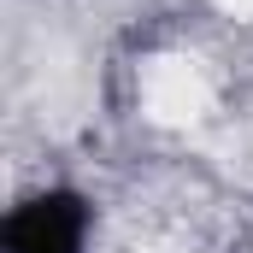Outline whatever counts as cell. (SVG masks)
I'll return each mask as SVG.
<instances>
[{
  "mask_svg": "<svg viewBox=\"0 0 253 253\" xmlns=\"http://www.w3.org/2000/svg\"><path fill=\"white\" fill-rule=\"evenodd\" d=\"M218 12H230V18H253V0H212Z\"/></svg>",
  "mask_w": 253,
  "mask_h": 253,
  "instance_id": "7a4b0ae2",
  "label": "cell"
},
{
  "mask_svg": "<svg viewBox=\"0 0 253 253\" xmlns=\"http://www.w3.org/2000/svg\"><path fill=\"white\" fill-rule=\"evenodd\" d=\"M141 112L165 129H194L218 112V77L194 53H159L141 65Z\"/></svg>",
  "mask_w": 253,
  "mask_h": 253,
  "instance_id": "6da1fadb",
  "label": "cell"
}]
</instances>
